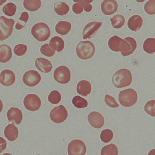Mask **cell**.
Masks as SVG:
<instances>
[{
	"instance_id": "cell-38",
	"label": "cell",
	"mask_w": 155,
	"mask_h": 155,
	"mask_svg": "<svg viewBox=\"0 0 155 155\" xmlns=\"http://www.w3.org/2000/svg\"><path fill=\"white\" fill-rule=\"evenodd\" d=\"M144 9L147 14L151 15L155 14V1L154 0H150L146 3L144 6Z\"/></svg>"
},
{
	"instance_id": "cell-35",
	"label": "cell",
	"mask_w": 155,
	"mask_h": 155,
	"mask_svg": "<svg viewBox=\"0 0 155 155\" xmlns=\"http://www.w3.org/2000/svg\"><path fill=\"white\" fill-rule=\"evenodd\" d=\"M40 50L42 54L48 57H52L55 55V50L51 48L48 44L42 45Z\"/></svg>"
},
{
	"instance_id": "cell-36",
	"label": "cell",
	"mask_w": 155,
	"mask_h": 155,
	"mask_svg": "<svg viewBox=\"0 0 155 155\" xmlns=\"http://www.w3.org/2000/svg\"><path fill=\"white\" fill-rule=\"evenodd\" d=\"M155 100L150 101L146 104L144 108V110L147 114L155 117Z\"/></svg>"
},
{
	"instance_id": "cell-1",
	"label": "cell",
	"mask_w": 155,
	"mask_h": 155,
	"mask_svg": "<svg viewBox=\"0 0 155 155\" xmlns=\"http://www.w3.org/2000/svg\"><path fill=\"white\" fill-rule=\"evenodd\" d=\"M132 78V75L129 70L121 69L116 71L112 77V82L116 87L121 88L129 86Z\"/></svg>"
},
{
	"instance_id": "cell-7",
	"label": "cell",
	"mask_w": 155,
	"mask_h": 155,
	"mask_svg": "<svg viewBox=\"0 0 155 155\" xmlns=\"http://www.w3.org/2000/svg\"><path fill=\"white\" fill-rule=\"evenodd\" d=\"M53 76L57 82L62 84H67L71 80V71L67 67L61 66L56 69Z\"/></svg>"
},
{
	"instance_id": "cell-12",
	"label": "cell",
	"mask_w": 155,
	"mask_h": 155,
	"mask_svg": "<svg viewBox=\"0 0 155 155\" xmlns=\"http://www.w3.org/2000/svg\"><path fill=\"white\" fill-rule=\"evenodd\" d=\"M102 25V22H92L84 27L83 35L84 40L90 39L94 36Z\"/></svg>"
},
{
	"instance_id": "cell-14",
	"label": "cell",
	"mask_w": 155,
	"mask_h": 155,
	"mask_svg": "<svg viewBox=\"0 0 155 155\" xmlns=\"http://www.w3.org/2000/svg\"><path fill=\"white\" fill-rule=\"evenodd\" d=\"M118 8L117 2L114 0H104L101 5V9L105 15H111L115 13Z\"/></svg>"
},
{
	"instance_id": "cell-23",
	"label": "cell",
	"mask_w": 155,
	"mask_h": 155,
	"mask_svg": "<svg viewBox=\"0 0 155 155\" xmlns=\"http://www.w3.org/2000/svg\"><path fill=\"white\" fill-rule=\"evenodd\" d=\"M71 28L70 23L66 21H60L55 26L56 32L62 36L68 34Z\"/></svg>"
},
{
	"instance_id": "cell-39",
	"label": "cell",
	"mask_w": 155,
	"mask_h": 155,
	"mask_svg": "<svg viewBox=\"0 0 155 155\" xmlns=\"http://www.w3.org/2000/svg\"><path fill=\"white\" fill-rule=\"evenodd\" d=\"M104 101L107 105L112 108H116L119 106L115 99L112 96L107 94L105 95Z\"/></svg>"
},
{
	"instance_id": "cell-32",
	"label": "cell",
	"mask_w": 155,
	"mask_h": 155,
	"mask_svg": "<svg viewBox=\"0 0 155 155\" xmlns=\"http://www.w3.org/2000/svg\"><path fill=\"white\" fill-rule=\"evenodd\" d=\"M29 18L28 14L24 12L21 14L18 20L15 25V28L18 30H20L24 28Z\"/></svg>"
},
{
	"instance_id": "cell-18",
	"label": "cell",
	"mask_w": 155,
	"mask_h": 155,
	"mask_svg": "<svg viewBox=\"0 0 155 155\" xmlns=\"http://www.w3.org/2000/svg\"><path fill=\"white\" fill-rule=\"evenodd\" d=\"M143 20L140 15H135L130 18L127 22V26L132 31L137 32L142 26Z\"/></svg>"
},
{
	"instance_id": "cell-28",
	"label": "cell",
	"mask_w": 155,
	"mask_h": 155,
	"mask_svg": "<svg viewBox=\"0 0 155 155\" xmlns=\"http://www.w3.org/2000/svg\"><path fill=\"white\" fill-rule=\"evenodd\" d=\"M143 48L144 51L149 54L155 52V39L149 38L147 39L143 44Z\"/></svg>"
},
{
	"instance_id": "cell-8",
	"label": "cell",
	"mask_w": 155,
	"mask_h": 155,
	"mask_svg": "<svg viewBox=\"0 0 155 155\" xmlns=\"http://www.w3.org/2000/svg\"><path fill=\"white\" fill-rule=\"evenodd\" d=\"M137 48V42L134 38L130 37L126 38L121 42L120 52L122 55L124 57L131 55Z\"/></svg>"
},
{
	"instance_id": "cell-26",
	"label": "cell",
	"mask_w": 155,
	"mask_h": 155,
	"mask_svg": "<svg viewBox=\"0 0 155 155\" xmlns=\"http://www.w3.org/2000/svg\"><path fill=\"white\" fill-rule=\"evenodd\" d=\"M54 9L58 15L63 16L67 14L70 8L68 5L65 3L57 2L54 5Z\"/></svg>"
},
{
	"instance_id": "cell-5",
	"label": "cell",
	"mask_w": 155,
	"mask_h": 155,
	"mask_svg": "<svg viewBox=\"0 0 155 155\" xmlns=\"http://www.w3.org/2000/svg\"><path fill=\"white\" fill-rule=\"evenodd\" d=\"M15 21L13 19L5 17H0V40L1 41L8 38L13 32Z\"/></svg>"
},
{
	"instance_id": "cell-22",
	"label": "cell",
	"mask_w": 155,
	"mask_h": 155,
	"mask_svg": "<svg viewBox=\"0 0 155 155\" xmlns=\"http://www.w3.org/2000/svg\"><path fill=\"white\" fill-rule=\"evenodd\" d=\"M49 45L53 49L59 52L64 49L65 44L62 38L59 36H55L50 40Z\"/></svg>"
},
{
	"instance_id": "cell-27",
	"label": "cell",
	"mask_w": 155,
	"mask_h": 155,
	"mask_svg": "<svg viewBox=\"0 0 155 155\" xmlns=\"http://www.w3.org/2000/svg\"><path fill=\"white\" fill-rule=\"evenodd\" d=\"M111 25L114 28L120 29L124 25L125 19L122 15L120 14L116 15L110 19Z\"/></svg>"
},
{
	"instance_id": "cell-10",
	"label": "cell",
	"mask_w": 155,
	"mask_h": 155,
	"mask_svg": "<svg viewBox=\"0 0 155 155\" xmlns=\"http://www.w3.org/2000/svg\"><path fill=\"white\" fill-rule=\"evenodd\" d=\"M24 104L27 110L31 111H36L40 109L41 101L40 98L37 95L29 94L25 97Z\"/></svg>"
},
{
	"instance_id": "cell-25",
	"label": "cell",
	"mask_w": 155,
	"mask_h": 155,
	"mask_svg": "<svg viewBox=\"0 0 155 155\" xmlns=\"http://www.w3.org/2000/svg\"><path fill=\"white\" fill-rule=\"evenodd\" d=\"M41 5L40 0H24L23 5L25 8L30 11H35L40 8Z\"/></svg>"
},
{
	"instance_id": "cell-37",
	"label": "cell",
	"mask_w": 155,
	"mask_h": 155,
	"mask_svg": "<svg viewBox=\"0 0 155 155\" xmlns=\"http://www.w3.org/2000/svg\"><path fill=\"white\" fill-rule=\"evenodd\" d=\"M28 49L27 46L24 44H19L15 46L14 49V52L16 55L21 56L26 53Z\"/></svg>"
},
{
	"instance_id": "cell-6",
	"label": "cell",
	"mask_w": 155,
	"mask_h": 155,
	"mask_svg": "<svg viewBox=\"0 0 155 155\" xmlns=\"http://www.w3.org/2000/svg\"><path fill=\"white\" fill-rule=\"evenodd\" d=\"M68 117V112L65 107L62 105L53 108L50 114V117L54 122L59 124L63 123Z\"/></svg>"
},
{
	"instance_id": "cell-21",
	"label": "cell",
	"mask_w": 155,
	"mask_h": 155,
	"mask_svg": "<svg viewBox=\"0 0 155 155\" xmlns=\"http://www.w3.org/2000/svg\"><path fill=\"white\" fill-rule=\"evenodd\" d=\"M11 48L8 45L3 44L0 45V62L6 63L12 57Z\"/></svg>"
},
{
	"instance_id": "cell-17",
	"label": "cell",
	"mask_w": 155,
	"mask_h": 155,
	"mask_svg": "<svg viewBox=\"0 0 155 155\" xmlns=\"http://www.w3.org/2000/svg\"><path fill=\"white\" fill-rule=\"evenodd\" d=\"M36 68L40 71L48 73L51 71L52 65L50 61L43 58H38L35 62Z\"/></svg>"
},
{
	"instance_id": "cell-30",
	"label": "cell",
	"mask_w": 155,
	"mask_h": 155,
	"mask_svg": "<svg viewBox=\"0 0 155 155\" xmlns=\"http://www.w3.org/2000/svg\"><path fill=\"white\" fill-rule=\"evenodd\" d=\"M72 103L75 107L78 108H85L88 105L87 101L79 96L74 97L72 100Z\"/></svg>"
},
{
	"instance_id": "cell-33",
	"label": "cell",
	"mask_w": 155,
	"mask_h": 155,
	"mask_svg": "<svg viewBox=\"0 0 155 155\" xmlns=\"http://www.w3.org/2000/svg\"><path fill=\"white\" fill-rule=\"evenodd\" d=\"M114 137L113 132L110 129H106L103 130L100 135V138L101 141L105 143L110 142Z\"/></svg>"
},
{
	"instance_id": "cell-13",
	"label": "cell",
	"mask_w": 155,
	"mask_h": 155,
	"mask_svg": "<svg viewBox=\"0 0 155 155\" xmlns=\"http://www.w3.org/2000/svg\"><path fill=\"white\" fill-rule=\"evenodd\" d=\"M88 121L92 127L100 129L104 124V120L103 116L98 112L93 111L89 114Z\"/></svg>"
},
{
	"instance_id": "cell-4",
	"label": "cell",
	"mask_w": 155,
	"mask_h": 155,
	"mask_svg": "<svg viewBox=\"0 0 155 155\" xmlns=\"http://www.w3.org/2000/svg\"><path fill=\"white\" fill-rule=\"evenodd\" d=\"M137 93L133 89L129 88L123 90L119 94V103L123 107L133 106L137 103Z\"/></svg>"
},
{
	"instance_id": "cell-2",
	"label": "cell",
	"mask_w": 155,
	"mask_h": 155,
	"mask_svg": "<svg viewBox=\"0 0 155 155\" xmlns=\"http://www.w3.org/2000/svg\"><path fill=\"white\" fill-rule=\"evenodd\" d=\"M95 48L94 44L90 41H81L77 45V55L82 60L91 59L94 55Z\"/></svg>"
},
{
	"instance_id": "cell-9",
	"label": "cell",
	"mask_w": 155,
	"mask_h": 155,
	"mask_svg": "<svg viewBox=\"0 0 155 155\" xmlns=\"http://www.w3.org/2000/svg\"><path fill=\"white\" fill-rule=\"evenodd\" d=\"M86 151V145L82 140L79 139L71 141L68 147V153L69 155H84Z\"/></svg>"
},
{
	"instance_id": "cell-31",
	"label": "cell",
	"mask_w": 155,
	"mask_h": 155,
	"mask_svg": "<svg viewBox=\"0 0 155 155\" xmlns=\"http://www.w3.org/2000/svg\"><path fill=\"white\" fill-rule=\"evenodd\" d=\"M17 6L15 4L9 2L3 6L2 10L5 15L9 17L13 16L16 12Z\"/></svg>"
},
{
	"instance_id": "cell-19",
	"label": "cell",
	"mask_w": 155,
	"mask_h": 155,
	"mask_svg": "<svg viewBox=\"0 0 155 155\" xmlns=\"http://www.w3.org/2000/svg\"><path fill=\"white\" fill-rule=\"evenodd\" d=\"M4 133L8 140L10 141H14L18 138L19 131L13 122L6 127Z\"/></svg>"
},
{
	"instance_id": "cell-11",
	"label": "cell",
	"mask_w": 155,
	"mask_h": 155,
	"mask_svg": "<svg viewBox=\"0 0 155 155\" xmlns=\"http://www.w3.org/2000/svg\"><path fill=\"white\" fill-rule=\"evenodd\" d=\"M41 76L37 71L29 70L26 72L23 77V82L27 86L33 87L36 86L40 82Z\"/></svg>"
},
{
	"instance_id": "cell-24",
	"label": "cell",
	"mask_w": 155,
	"mask_h": 155,
	"mask_svg": "<svg viewBox=\"0 0 155 155\" xmlns=\"http://www.w3.org/2000/svg\"><path fill=\"white\" fill-rule=\"evenodd\" d=\"M122 40L121 38L117 36L111 37L108 41L109 47L114 51H120L121 45Z\"/></svg>"
},
{
	"instance_id": "cell-3",
	"label": "cell",
	"mask_w": 155,
	"mask_h": 155,
	"mask_svg": "<svg viewBox=\"0 0 155 155\" xmlns=\"http://www.w3.org/2000/svg\"><path fill=\"white\" fill-rule=\"evenodd\" d=\"M31 33L38 41L43 42L48 39L51 34V31L47 24L43 22H39L33 26Z\"/></svg>"
},
{
	"instance_id": "cell-34",
	"label": "cell",
	"mask_w": 155,
	"mask_h": 155,
	"mask_svg": "<svg viewBox=\"0 0 155 155\" xmlns=\"http://www.w3.org/2000/svg\"><path fill=\"white\" fill-rule=\"evenodd\" d=\"M61 99L60 93L56 90H54L50 92L48 96L49 101L52 104H56L59 103Z\"/></svg>"
},
{
	"instance_id": "cell-29",
	"label": "cell",
	"mask_w": 155,
	"mask_h": 155,
	"mask_svg": "<svg viewBox=\"0 0 155 155\" xmlns=\"http://www.w3.org/2000/svg\"><path fill=\"white\" fill-rule=\"evenodd\" d=\"M118 154L117 147L112 144L104 146L101 152V155H117Z\"/></svg>"
},
{
	"instance_id": "cell-15",
	"label": "cell",
	"mask_w": 155,
	"mask_h": 155,
	"mask_svg": "<svg viewBox=\"0 0 155 155\" xmlns=\"http://www.w3.org/2000/svg\"><path fill=\"white\" fill-rule=\"evenodd\" d=\"M15 77L14 72L10 70L5 69L0 74V82L3 86H10L15 82Z\"/></svg>"
},
{
	"instance_id": "cell-20",
	"label": "cell",
	"mask_w": 155,
	"mask_h": 155,
	"mask_svg": "<svg viewBox=\"0 0 155 155\" xmlns=\"http://www.w3.org/2000/svg\"><path fill=\"white\" fill-rule=\"evenodd\" d=\"M91 89V83L87 80L81 81L77 85V92L79 95L83 96H86L90 94Z\"/></svg>"
},
{
	"instance_id": "cell-40",
	"label": "cell",
	"mask_w": 155,
	"mask_h": 155,
	"mask_svg": "<svg viewBox=\"0 0 155 155\" xmlns=\"http://www.w3.org/2000/svg\"><path fill=\"white\" fill-rule=\"evenodd\" d=\"M74 2H77L80 4L84 8L85 11L87 12H90L91 11L92 9V6L90 3H91L93 1H91V0H87V1H81V0H75V1H74Z\"/></svg>"
},
{
	"instance_id": "cell-16",
	"label": "cell",
	"mask_w": 155,
	"mask_h": 155,
	"mask_svg": "<svg viewBox=\"0 0 155 155\" xmlns=\"http://www.w3.org/2000/svg\"><path fill=\"white\" fill-rule=\"evenodd\" d=\"M7 116L9 121L13 122L17 125L21 123L23 119L22 112L18 108L15 107L10 108L7 112Z\"/></svg>"
},
{
	"instance_id": "cell-41",
	"label": "cell",
	"mask_w": 155,
	"mask_h": 155,
	"mask_svg": "<svg viewBox=\"0 0 155 155\" xmlns=\"http://www.w3.org/2000/svg\"><path fill=\"white\" fill-rule=\"evenodd\" d=\"M72 10L74 12L77 14L82 13L83 11V8L80 4L76 3L74 4L72 7Z\"/></svg>"
}]
</instances>
